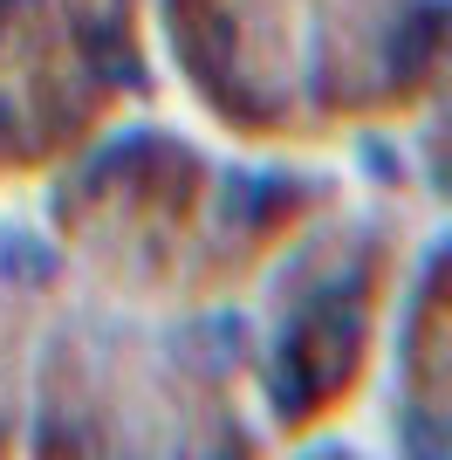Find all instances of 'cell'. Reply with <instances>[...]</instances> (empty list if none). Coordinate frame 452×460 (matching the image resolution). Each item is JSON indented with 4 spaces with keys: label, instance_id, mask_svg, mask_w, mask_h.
<instances>
[{
    "label": "cell",
    "instance_id": "6da1fadb",
    "mask_svg": "<svg viewBox=\"0 0 452 460\" xmlns=\"http://www.w3.org/2000/svg\"><path fill=\"white\" fill-rule=\"evenodd\" d=\"M261 385H267V399H274V412L282 420H295V412H309V399H316V344H309V330H282L274 337V350L261 358Z\"/></svg>",
    "mask_w": 452,
    "mask_h": 460
},
{
    "label": "cell",
    "instance_id": "7a4b0ae2",
    "mask_svg": "<svg viewBox=\"0 0 452 460\" xmlns=\"http://www.w3.org/2000/svg\"><path fill=\"white\" fill-rule=\"evenodd\" d=\"M56 269H62V254L48 248L35 227L0 220V282H48Z\"/></svg>",
    "mask_w": 452,
    "mask_h": 460
},
{
    "label": "cell",
    "instance_id": "3957f363",
    "mask_svg": "<svg viewBox=\"0 0 452 460\" xmlns=\"http://www.w3.org/2000/svg\"><path fill=\"white\" fill-rule=\"evenodd\" d=\"M439 35H446V0H425V7H412V14L397 21V41H391V69H397V76H418V69L432 62Z\"/></svg>",
    "mask_w": 452,
    "mask_h": 460
},
{
    "label": "cell",
    "instance_id": "277c9868",
    "mask_svg": "<svg viewBox=\"0 0 452 460\" xmlns=\"http://www.w3.org/2000/svg\"><path fill=\"white\" fill-rule=\"evenodd\" d=\"M404 440H412V454H418V447H425V454H446V433H439V426H425L418 412L404 420Z\"/></svg>",
    "mask_w": 452,
    "mask_h": 460
},
{
    "label": "cell",
    "instance_id": "5b68a950",
    "mask_svg": "<svg viewBox=\"0 0 452 460\" xmlns=\"http://www.w3.org/2000/svg\"><path fill=\"white\" fill-rule=\"evenodd\" d=\"M0 7H35V0H0Z\"/></svg>",
    "mask_w": 452,
    "mask_h": 460
}]
</instances>
